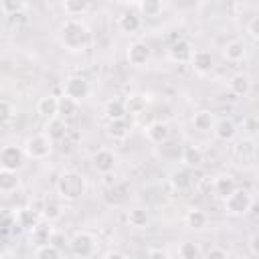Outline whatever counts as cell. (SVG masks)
<instances>
[{"mask_svg": "<svg viewBox=\"0 0 259 259\" xmlns=\"http://www.w3.org/2000/svg\"><path fill=\"white\" fill-rule=\"evenodd\" d=\"M127 225L132 229H146L150 225V212L142 206H136V208H130L127 210Z\"/></svg>", "mask_w": 259, "mask_h": 259, "instance_id": "cell-31", "label": "cell"}, {"mask_svg": "<svg viewBox=\"0 0 259 259\" xmlns=\"http://www.w3.org/2000/svg\"><path fill=\"white\" fill-rule=\"evenodd\" d=\"M212 190H214L217 196H221L225 200L229 194H233L237 190V182H235V178L231 174H219L212 180Z\"/></svg>", "mask_w": 259, "mask_h": 259, "instance_id": "cell-24", "label": "cell"}, {"mask_svg": "<svg viewBox=\"0 0 259 259\" xmlns=\"http://www.w3.org/2000/svg\"><path fill=\"white\" fill-rule=\"evenodd\" d=\"M65 200H61L59 196H47L40 198V219L47 223H57L63 219L65 214Z\"/></svg>", "mask_w": 259, "mask_h": 259, "instance_id": "cell-10", "label": "cell"}, {"mask_svg": "<svg viewBox=\"0 0 259 259\" xmlns=\"http://www.w3.org/2000/svg\"><path fill=\"white\" fill-rule=\"evenodd\" d=\"M180 162L188 168V170H194V168H200L202 162H204V152L200 146H194V144H188L182 148L180 152Z\"/></svg>", "mask_w": 259, "mask_h": 259, "instance_id": "cell-17", "label": "cell"}, {"mask_svg": "<svg viewBox=\"0 0 259 259\" xmlns=\"http://www.w3.org/2000/svg\"><path fill=\"white\" fill-rule=\"evenodd\" d=\"M26 154L22 150V146L16 144H6L0 150V170H8V172H18L24 166Z\"/></svg>", "mask_w": 259, "mask_h": 259, "instance_id": "cell-6", "label": "cell"}, {"mask_svg": "<svg viewBox=\"0 0 259 259\" xmlns=\"http://www.w3.org/2000/svg\"><path fill=\"white\" fill-rule=\"evenodd\" d=\"M107 136L115 142H121L125 140L130 134H132V121L125 117V119H115V121H107V127H105Z\"/></svg>", "mask_w": 259, "mask_h": 259, "instance_id": "cell-23", "label": "cell"}, {"mask_svg": "<svg viewBox=\"0 0 259 259\" xmlns=\"http://www.w3.org/2000/svg\"><path fill=\"white\" fill-rule=\"evenodd\" d=\"M24 8H26V4L24 2H16V0H2V4H0V10L6 16H18Z\"/></svg>", "mask_w": 259, "mask_h": 259, "instance_id": "cell-37", "label": "cell"}, {"mask_svg": "<svg viewBox=\"0 0 259 259\" xmlns=\"http://www.w3.org/2000/svg\"><path fill=\"white\" fill-rule=\"evenodd\" d=\"M42 130H45L47 138H49V140L55 144V142H61V140H65V136L69 134V123H67V119H65V117L57 115V117H51V119H47Z\"/></svg>", "mask_w": 259, "mask_h": 259, "instance_id": "cell-14", "label": "cell"}, {"mask_svg": "<svg viewBox=\"0 0 259 259\" xmlns=\"http://www.w3.org/2000/svg\"><path fill=\"white\" fill-rule=\"evenodd\" d=\"M125 105H127V113L130 115H140L148 107V95H144V93H132V95H127Z\"/></svg>", "mask_w": 259, "mask_h": 259, "instance_id": "cell-32", "label": "cell"}, {"mask_svg": "<svg viewBox=\"0 0 259 259\" xmlns=\"http://www.w3.org/2000/svg\"><path fill=\"white\" fill-rule=\"evenodd\" d=\"M79 107H81L79 101H75V99H71V97H67V95H61V97H59V115H61V117H65V119L75 117V115L79 113Z\"/></svg>", "mask_w": 259, "mask_h": 259, "instance_id": "cell-34", "label": "cell"}, {"mask_svg": "<svg viewBox=\"0 0 259 259\" xmlns=\"http://www.w3.org/2000/svg\"><path fill=\"white\" fill-rule=\"evenodd\" d=\"M184 223H186V227L192 229V231H202V229L208 225V214H206L202 208H190V210H186V214H184Z\"/></svg>", "mask_w": 259, "mask_h": 259, "instance_id": "cell-28", "label": "cell"}, {"mask_svg": "<svg viewBox=\"0 0 259 259\" xmlns=\"http://www.w3.org/2000/svg\"><path fill=\"white\" fill-rule=\"evenodd\" d=\"M223 55H225V59L229 63H241L247 57V45H245V40H241V38L227 40V45L223 47Z\"/></svg>", "mask_w": 259, "mask_h": 259, "instance_id": "cell-19", "label": "cell"}, {"mask_svg": "<svg viewBox=\"0 0 259 259\" xmlns=\"http://www.w3.org/2000/svg\"><path fill=\"white\" fill-rule=\"evenodd\" d=\"M237 123H235V119H231V117H221V119H217V123H214V130H212V134H214V138L219 140V142H233L235 138H237Z\"/></svg>", "mask_w": 259, "mask_h": 259, "instance_id": "cell-18", "label": "cell"}, {"mask_svg": "<svg viewBox=\"0 0 259 259\" xmlns=\"http://www.w3.org/2000/svg\"><path fill=\"white\" fill-rule=\"evenodd\" d=\"M168 180H170L172 188L178 190V192H184V190H188V188L192 186V174H190V170H188L186 166H182V168H174V170L170 172Z\"/></svg>", "mask_w": 259, "mask_h": 259, "instance_id": "cell-21", "label": "cell"}, {"mask_svg": "<svg viewBox=\"0 0 259 259\" xmlns=\"http://www.w3.org/2000/svg\"><path fill=\"white\" fill-rule=\"evenodd\" d=\"M190 67H192V71L196 75H208L214 69V57H212V53L206 51V49L194 51L192 61H190Z\"/></svg>", "mask_w": 259, "mask_h": 259, "instance_id": "cell-13", "label": "cell"}, {"mask_svg": "<svg viewBox=\"0 0 259 259\" xmlns=\"http://www.w3.org/2000/svg\"><path fill=\"white\" fill-rule=\"evenodd\" d=\"M53 237H55V227H53V223H47V221H40L32 231H28V241L34 247L53 243Z\"/></svg>", "mask_w": 259, "mask_h": 259, "instance_id": "cell-12", "label": "cell"}, {"mask_svg": "<svg viewBox=\"0 0 259 259\" xmlns=\"http://www.w3.org/2000/svg\"><path fill=\"white\" fill-rule=\"evenodd\" d=\"M140 16H158L164 10V4L160 0H140L134 4Z\"/></svg>", "mask_w": 259, "mask_h": 259, "instance_id": "cell-33", "label": "cell"}, {"mask_svg": "<svg viewBox=\"0 0 259 259\" xmlns=\"http://www.w3.org/2000/svg\"><path fill=\"white\" fill-rule=\"evenodd\" d=\"M229 91L237 97H247L251 93V77L247 73H235L229 79Z\"/></svg>", "mask_w": 259, "mask_h": 259, "instance_id": "cell-22", "label": "cell"}, {"mask_svg": "<svg viewBox=\"0 0 259 259\" xmlns=\"http://www.w3.org/2000/svg\"><path fill=\"white\" fill-rule=\"evenodd\" d=\"M34 259H63V253L55 243H49L34 249Z\"/></svg>", "mask_w": 259, "mask_h": 259, "instance_id": "cell-36", "label": "cell"}, {"mask_svg": "<svg viewBox=\"0 0 259 259\" xmlns=\"http://www.w3.org/2000/svg\"><path fill=\"white\" fill-rule=\"evenodd\" d=\"M36 113L47 117V119L57 117L59 115V97L57 95H42L36 101Z\"/></svg>", "mask_w": 259, "mask_h": 259, "instance_id": "cell-26", "label": "cell"}, {"mask_svg": "<svg viewBox=\"0 0 259 259\" xmlns=\"http://www.w3.org/2000/svg\"><path fill=\"white\" fill-rule=\"evenodd\" d=\"M89 8H91V4H89L87 0H63V2H61V10H63L69 18L83 16Z\"/></svg>", "mask_w": 259, "mask_h": 259, "instance_id": "cell-30", "label": "cell"}, {"mask_svg": "<svg viewBox=\"0 0 259 259\" xmlns=\"http://www.w3.org/2000/svg\"><path fill=\"white\" fill-rule=\"evenodd\" d=\"M12 227H18V223H16V214L10 212V210H4V214H2V235L8 237L10 231H12Z\"/></svg>", "mask_w": 259, "mask_h": 259, "instance_id": "cell-38", "label": "cell"}, {"mask_svg": "<svg viewBox=\"0 0 259 259\" xmlns=\"http://www.w3.org/2000/svg\"><path fill=\"white\" fill-rule=\"evenodd\" d=\"M204 259H229V253L223 247H210L204 255Z\"/></svg>", "mask_w": 259, "mask_h": 259, "instance_id": "cell-41", "label": "cell"}, {"mask_svg": "<svg viewBox=\"0 0 259 259\" xmlns=\"http://www.w3.org/2000/svg\"><path fill=\"white\" fill-rule=\"evenodd\" d=\"M91 93V87H89V81L83 77V75H69L63 83V95L75 99V101H85Z\"/></svg>", "mask_w": 259, "mask_h": 259, "instance_id": "cell-7", "label": "cell"}, {"mask_svg": "<svg viewBox=\"0 0 259 259\" xmlns=\"http://www.w3.org/2000/svg\"><path fill=\"white\" fill-rule=\"evenodd\" d=\"M144 136L150 144H164L170 138V125L162 119H156L144 127Z\"/></svg>", "mask_w": 259, "mask_h": 259, "instance_id": "cell-15", "label": "cell"}, {"mask_svg": "<svg viewBox=\"0 0 259 259\" xmlns=\"http://www.w3.org/2000/svg\"><path fill=\"white\" fill-rule=\"evenodd\" d=\"M257 117H259V115H257Z\"/></svg>", "mask_w": 259, "mask_h": 259, "instance_id": "cell-45", "label": "cell"}, {"mask_svg": "<svg viewBox=\"0 0 259 259\" xmlns=\"http://www.w3.org/2000/svg\"><path fill=\"white\" fill-rule=\"evenodd\" d=\"M192 55H194V47H192V42L186 40V38H178V40L172 42L170 49H168V61L178 63V65H184V63L190 65Z\"/></svg>", "mask_w": 259, "mask_h": 259, "instance_id": "cell-11", "label": "cell"}, {"mask_svg": "<svg viewBox=\"0 0 259 259\" xmlns=\"http://www.w3.org/2000/svg\"><path fill=\"white\" fill-rule=\"evenodd\" d=\"M20 188V178L18 172H8V170H0V192L4 196L16 192Z\"/></svg>", "mask_w": 259, "mask_h": 259, "instance_id": "cell-29", "label": "cell"}, {"mask_svg": "<svg viewBox=\"0 0 259 259\" xmlns=\"http://www.w3.org/2000/svg\"><path fill=\"white\" fill-rule=\"evenodd\" d=\"M14 115H16V105H14L10 99H6V97H4V99H2V121H4V123H8Z\"/></svg>", "mask_w": 259, "mask_h": 259, "instance_id": "cell-39", "label": "cell"}, {"mask_svg": "<svg viewBox=\"0 0 259 259\" xmlns=\"http://www.w3.org/2000/svg\"><path fill=\"white\" fill-rule=\"evenodd\" d=\"M16 214V223H18V229H24V231H32L42 219L30 208V206H22V208H16L14 210Z\"/></svg>", "mask_w": 259, "mask_h": 259, "instance_id": "cell-25", "label": "cell"}, {"mask_svg": "<svg viewBox=\"0 0 259 259\" xmlns=\"http://www.w3.org/2000/svg\"><path fill=\"white\" fill-rule=\"evenodd\" d=\"M91 166L95 172L99 174H111L117 166V154L111 150V148H97L93 154H91Z\"/></svg>", "mask_w": 259, "mask_h": 259, "instance_id": "cell-9", "label": "cell"}, {"mask_svg": "<svg viewBox=\"0 0 259 259\" xmlns=\"http://www.w3.org/2000/svg\"><path fill=\"white\" fill-rule=\"evenodd\" d=\"M57 196L65 202H75L87 192V180L81 172L77 170H65L59 174L57 184H55Z\"/></svg>", "mask_w": 259, "mask_h": 259, "instance_id": "cell-2", "label": "cell"}, {"mask_svg": "<svg viewBox=\"0 0 259 259\" xmlns=\"http://www.w3.org/2000/svg\"><path fill=\"white\" fill-rule=\"evenodd\" d=\"M22 150H24V154H26L28 160H45V158H49L51 152H53V142L47 138L45 132L32 134V136H28V138L24 140Z\"/></svg>", "mask_w": 259, "mask_h": 259, "instance_id": "cell-3", "label": "cell"}, {"mask_svg": "<svg viewBox=\"0 0 259 259\" xmlns=\"http://www.w3.org/2000/svg\"><path fill=\"white\" fill-rule=\"evenodd\" d=\"M247 32H249L251 38L259 40V14L249 18V22H247Z\"/></svg>", "mask_w": 259, "mask_h": 259, "instance_id": "cell-40", "label": "cell"}, {"mask_svg": "<svg viewBox=\"0 0 259 259\" xmlns=\"http://www.w3.org/2000/svg\"><path fill=\"white\" fill-rule=\"evenodd\" d=\"M125 59H127V63L132 67H138V69L146 67L152 61V49L144 40H134V42H130L125 47Z\"/></svg>", "mask_w": 259, "mask_h": 259, "instance_id": "cell-8", "label": "cell"}, {"mask_svg": "<svg viewBox=\"0 0 259 259\" xmlns=\"http://www.w3.org/2000/svg\"><path fill=\"white\" fill-rule=\"evenodd\" d=\"M249 249H251V253L255 257H259V233H255V235L249 237Z\"/></svg>", "mask_w": 259, "mask_h": 259, "instance_id": "cell-43", "label": "cell"}, {"mask_svg": "<svg viewBox=\"0 0 259 259\" xmlns=\"http://www.w3.org/2000/svg\"><path fill=\"white\" fill-rule=\"evenodd\" d=\"M59 45L69 53H83L91 45V32L81 18H65L57 28Z\"/></svg>", "mask_w": 259, "mask_h": 259, "instance_id": "cell-1", "label": "cell"}, {"mask_svg": "<svg viewBox=\"0 0 259 259\" xmlns=\"http://www.w3.org/2000/svg\"><path fill=\"white\" fill-rule=\"evenodd\" d=\"M214 123H217V119H214V115H212L208 109H198V111L192 113V125H194V130L200 132V134L212 132V130H214Z\"/></svg>", "mask_w": 259, "mask_h": 259, "instance_id": "cell-27", "label": "cell"}, {"mask_svg": "<svg viewBox=\"0 0 259 259\" xmlns=\"http://www.w3.org/2000/svg\"><path fill=\"white\" fill-rule=\"evenodd\" d=\"M117 28L125 34H136L142 28V16L138 14V10H123L117 16Z\"/></svg>", "mask_w": 259, "mask_h": 259, "instance_id": "cell-16", "label": "cell"}, {"mask_svg": "<svg viewBox=\"0 0 259 259\" xmlns=\"http://www.w3.org/2000/svg\"><path fill=\"white\" fill-rule=\"evenodd\" d=\"M103 259H130L123 251H119V249H109L105 255H103Z\"/></svg>", "mask_w": 259, "mask_h": 259, "instance_id": "cell-44", "label": "cell"}, {"mask_svg": "<svg viewBox=\"0 0 259 259\" xmlns=\"http://www.w3.org/2000/svg\"><path fill=\"white\" fill-rule=\"evenodd\" d=\"M103 113H105L107 121L125 119V117H127V105H125V99H119V97H111V99H107L105 105H103Z\"/></svg>", "mask_w": 259, "mask_h": 259, "instance_id": "cell-20", "label": "cell"}, {"mask_svg": "<svg viewBox=\"0 0 259 259\" xmlns=\"http://www.w3.org/2000/svg\"><path fill=\"white\" fill-rule=\"evenodd\" d=\"M180 259H200V245L196 241H182L178 245Z\"/></svg>", "mask_w": 259, "mask_h": 259, "instance_id": "cell-35", "label": "cell"}, {"mask_svg": "<svg viewBox=\"0 0 259 259\" xmlns=\"http://www.w3.org/2000/svg\"><path fill=\"white\" fill-rule=\"evenodd\" d=\"M95 249H97V239L89 231H77L69 239V251L77 259H89V257H93Z\"/></svg>", "mask_w": 259, "mask_h": 259, "instance_id": "cell-4", "label": "cell"}, {"mask_svg": "<svg viewBox=\"0 0 259 259\" xmlns=\"http://www.w3.org/2000/svg\"><path fill=\"white\" fill-rule=\"evenodd\" d=\"M223 206L225 212H229L231 217H245L253 206V194L245 188H237L233 194H229L223 200Z\"/></svg>", "mask_w": 259, "mask_h": 259, "instance_id": "cell-5", "label": "cell"}, {"mask_svg": "<svg viewBox=\"0 0 259 259\" xmlns=\"http://www.w3.org/2000/svg\"><path fill=\"white\" fill-rule=\"evenodd\" d=\"M146 259H168V253H166L164 249H158V247H154V249H148V255H146Z\"/></svg>", "mask_w": 259, "mask_h": 259, "instance_id": "cell-42", "label": "cell"}]
</instances>
